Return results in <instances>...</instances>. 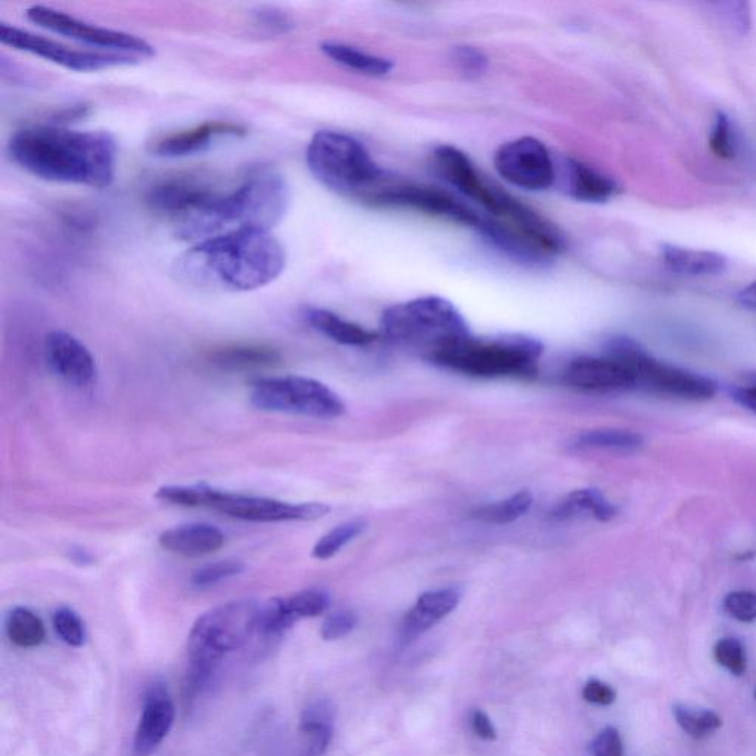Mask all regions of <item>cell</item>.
Wrapping results in <instances>:
<instances>
[{
  "label": "cell",
  "mask_w": 756,
  "mask_h": 756,
  "mask_svg": "<svg viewBox=\"0 0 756 756\" xmlns=\"http://www.w3.org/2000/svg\"><path fill=\"white\" fill-rule=\"evenodd\" d=\"M256 23L272 33H287L293 29L291 18L275 8H262L256 12Z\"/></svg>",
  "instance_id": "ee69618b"
},
{
  "label": "cell",
  "mask_w": 756,
  "mask_h": 756,
  "mask_svg": "<svg viewBox=\"0 0 756 756\" xmlns=\"http://www.w3.org/2000/svg\"><path fill=\"white\" fill-rule=\"evenodd\" d=\"M452 58L458 68L470 79H476L488 70V58L480 49L473 46H457L452 51Z\"/></svg>",
  "instance_id": "60d3db41"
},
{
  "label": "cell",
  "mask_w": 756,
  "mask_h": 756,
  "mask_svg": "<svg viewBox=\"0 0 756 756\" xmlns=\"http://www.w3.org/2000/svg\"><path fill=\"white\" fill-rule=\"evenodd\" d=\"M604 353L625 365L634 374L635 387L640 389L692 402L709 401L717 395V381L663 364L628 337H613Z\"/></svg>",
  "instance_id": "ba28073f"
},
{
  "label": "cell",
  "mask_w": 756,
  "mask_h": 756,
  "mask_svg": "<svg viewBox=\"0 0 756 756\" xmlns=\"http://www.w3.org/2000/svg\"><path fill=\"white\" fill-rule=\"evenodd\" d=\"M582 696L593 705L609 706L616 700V692L606 683L599 680H590L585 684Z\"/></svg>",
  "instance_id": "f6af8a7d"
},
{
  "label": "cell",
  "mask_w": 756,
  "mask_h": 756,
  "mask_svg": "<svg viewBox=\"0 0 756 756\" xmlns=\"http://www.w3.org/2000/svg\"><path fill=\"white\" fill-rule=\"evenodd\" d=\"M250 402L256 410L333 420L346 407L336 392L321 381L302 376L262 377L250 386Z\"/></svg>",
  "instance_id": "9c48e42d"
},
{
  "label": "cell",
  "mask_w": 756,
  "mask_h": 756,
  "mask_svg": "<svg viewBox=\"0 0 756 756\" xmlns=\"http://www.w3.org/2000/svg\"><path fill=\"white\" fill-rule=\"evenodd\" d=\"M755 697H756V692H755Z\"/></svg>",
  "instance_id": "f907efd6"
},
{
  "label": "cell",
  "mask_w": 756,
  "mask_h": 756,
  "mask_svg": "<svg viewBox=\"0 0 756 756\" xmlns=\"http://www.w3.org/2000/svg\"><path fill=\"white\" fill-rule=\"evenodd\" d=\"M284 603L288 615L297 622L300 619L316 618L322 615L330 607V596L321 588H309L293 596L284 597Z\"/></svg>",
  "instance_id": "d6a6232c"
},
{
  "label": "cell",
  "mask_w": 756,
  "mask_h": 756,
  "mask_svg": "<svg viewBox=\"0 0 756 756\" xmlns=\"http://www.w3.org/2000/svg\"><path fill=\"white\" fill-rule=\"evenodd\" d=\"M117 153L111 133L58 125L24 127L8 144L11 160L34 178L94 189L113 184Z\"/></svg>",
  "instance_id": "6da1fadb"
},
{
  "label": "cell",
  "mask_w": 756,
  "mask_h": 756,
  "mask_svg": "<svg viewBox=\"0 0 756 756\" xmlns=\"http://www.w3.org/2000/svg\"><path fill=\"white\" fill-rule=\"evenodd\" d=\"M461 593L455 588L427 591L418 597L417 603L405 615L401 625V641L410 644L415 638L429 631L433 625L454 612L460 604Z\"/></svg>",
  "instance_id": "ffe728a7"
},
{
  "label": "cell",
  "mask_w": 756,
  "mask_h": 756,
  "mask_svg": "<svg viewBox=\"0 0 756 756\" xmlns=\"http://www.w3.org/2000/svg\"><path fill=\"white\" fill-rule=\"evenodd\" d=\"M565 381L569 386L590 392L635 389L634 374L621 362L606 355L603 358L585 356L570 362Z\"/></svg>",
  "instance_id": "e0dca14e"
},
{
  "label": "cell",
  "mask_w": 756,
  "mask_h": 756,
  "mask_svg": "<svg viewBox=\"0 0 756 756\" xmlns=\"http://www.w3.org/2000/svg\"><path fill=\"white\" fill-rule=\"evenodd\" d=\"M260 604L254 600L229 601L201 615L188 637L185 702L203 692L216 666L229 653L246 646L259 634Z\"/></svg>",
  "instance_id": "3957f363"
},
{
  "label": "cell",
  "mask_w": 756,
  "mask_h": 756,
  "mask_svg": "<svg viewBox=\"0 0 756 756\" xmlns=\"http://www.w3.org/2000/svg\"><path fill=\"white\" fill-rule=\"evenodd\" d=\"M290 187L283 176L263 172L226 192L225 218L229 228H259L271 231L283 221L290 207Z\"/></svg>",
  "instance_id": "30bf717a"
},
{
  "label": "cell",
  "mask_w": 756,
  "mask_h": 756,
  "mask_svg": "<svg viewBox=\"0 0 756 756\" xmlns=\"http://www.w3.org/2000/svg\"><path fill=\"white\" fill-rule=\"evenodd\" d=\"M334 708L328 700L319 699L306 706L300 718V733L305 737L306 756L325 754L333 739Z\"/></svg>",
  "instance_id": "484cf974"
},
{
  "label": "cell",
  "mask_w": 756,
  "mask_h": 756,
  "mask_svg": "<svg viewBox=\"0 0 756 756\" xmlns=\"http://www.w3.org/2000/svg\"><path fill=\"white\" fill-rule=\"evenodd\" d=\"M306 163L322 187L361 201L389 179L358 139L334 130L315 133Z\"/></svg>",
  "instance_id": "277c9868"
},
{
  "label": "cell",
  "mask_w": 756,
  "mask_h": 756,
  "mask_svg": "<svg viewBox=\"0 0 756 756\" xmlns=\"http://www.w3.org/2000/svg\"><path fill=\"white\" fill-rule=\"evenodd\" d=\"M594 756H624L621 734L616 728L607 727L594 739Z\"/></svg>",
  "instance_id": "7bdbcfd3"
},
{
  "label": "cell",
  "mask_w": 756,
  "mask_h": 756,
  "mask_svg": "<svg viewBox=\"0 0 756 756\" xmlns=\"http://www.w3.org/2000/svg\"><path fill=\"white\" fill-rule=\"evenodd\" d=\"M472 728L476 736L480 739L488 740V742H494L497 739V730H495L494 724L489 720L488 715L482 711H474L472 717Z\"/></svg>",
  "instance_id": "bcb514c9"
},
{
  "label": "cell",
  "mask_w": 756,
  "mask_h": 756,
  "mask_svg": "<svg viewBox=\"0 0 756 756\" xmlns=\"http://www.w3.org/2000/svg\"><path fill=\"white\" fill-rule=\"evenodd\" d=\"M718 17L727 24L733 32L746 34L751 29V9L746 2H718L711 3Z\"/></svg>",
  "instance_id": "f35d334b"
},
{
  "label": "cell",
  "mask_w": 756,
  "mask_h": 756,
  "mask_svg": "<svg viewBox=\"0 0 756 756\" xmlns=\"http://www.w3.org/2000/svg\"><path fill=\"white\" fill-rule=\"evenodd\" d=\"M544 346L534 337L510 334L483 342L470 336L446 346L433 361L476 377H529L536 373V361Z\"/></svg>",
  "instance_id": "52a82bcc"
},
{
  "label": "cell",
  "mask_w": 756,
  "mask_h": 756,
  "mask_svg": "<svg viewBox=\"0 0 756 756\" xmlns=\"http://www.w3.org/2000/svg\"><path fill=\"white\" fill-rule=\"evenodd\" d=\"M562 181L570 197L585 203H606L619 191L612 178L575 158L563 161Z\"/></svg>",
  "instance_id": "7402d4cb"
},
{
  "label": "cell",
  "mask_w": 756,
  "mask_h": 756,
  "mask_svg": "<svg viewBox=\"0 0 756 756\" xmlns=\"http://www.w3.org/2000/svg\"><path fill=\"white\" fill-rule=\"evenodd\" d=\"M287 254L271 231L240 228L200 241L176 259V278L207 290L247 293L283 275Z\"/></svg>",
  "instance_id": "7a4b0ae2"
},
{
  "label": "cell",
  "mask_w": 756,
  "mask_h": 756,
  "mask_svg": "<svg viewBox=\"0 0 756 756\" xmlns=\"http://www.w3.org/2000/svg\"><path fill=\"white\" fill-rule=\"evenodd\" d=\"M582 448L609 449V451H637L643 446V436L631 430L596 429L578 436Z\"/></svg>",
  "instance_id": "4dcf8cb0"
},
{
  "label": "cell",
  "mask_w": 756,
  "mask_h": 756,
  "mask_svg": "<svg viewBox=\"0 0 756 756\" xmlns=\"http://www.w3.org/2000/svg\"><path fill=\"white\" fill-rule=\"evenodd\" d=\"M158 544L169 553L195 559L221 550L225 545V535L221 529L209 523H185L161 532Z\"/></svg>",
  "instance_id": "44dd1931"
},
{
  "label": "cell",
  "mask_w": 756,
  "mask_h": 756,
  "mask_svg": "<svg viewBox=\"0 0 756 756\" xmlns=\"http://www.w3.org/2000/svg\"><path fill=\"white\" fill-rule=\"evenodd\" d=\"M709 147L712 153L721 160H730L736 156L737 139L731 126L730 119L724 113H717L714 123H712L711 136H709Z\"/></svg>",
  "instance_id": "8d00e7d4"
},
{
  "label": "cell",
  "mask_w": 756,
  "mask_h": 756,
  "mask_svg": "<svg viewBox=\"0 0 756 756\" xmlns=\"http://www.w3.org/2000/svg\"><path fill=\"white\" fill-rule=\"evenodd\" d=\"M175 723V705L163 683H154L144 694L141 718L136 727L133 752L136 756H150L169 736Z\"/></svg>",
  "instance_id": "2e32d148"
},
{
  "label": "cell",
  "mask_w": 756,
  "mask_h": 756,
  "mask_svg": "<svg viewBox=\"0 0 756 756\" xmlns=\"http://www.w3.org/2000/svg\"><path fill=\"white\" fill-rule=\"evenodd\" d=\"M663 265L683 277H717L728 268V259L724 254L708 250L684 249V247L663 244L661 247Z\"/></svg>",
  "instance_id": "603a6c76"
},
{
  "label": "cell",
  "mask_w": 756,
  "mask_h": 756,
  "mask_svg": "<svg viewBox=\"0 0 756 756\" xmlns=\"http://www.w3.org/2000/svg\"><path fill=\"white\" fill-rule=\"evenodd\" d=\"M5 631L9 641L20 649H34L45 641L42 619L27 607H14L6 616Z\"/></svg>",
  "instance_id": "f1b7e54d"
},
{
  "label": "cell",
  "mask_w": 756,
  "mask_h": 756,
  "mask_svg": "<svg viewBox=\"0 0 756 756\" xmlns=\"http://www.w3.org/2000/svg\"><path fill=\"white\" fill-rule=\"evenodd\" d=\"M674 717L678 725L696 740L706 739L723 724V721L715 712L692 711L686 706H675Z\"/></svg>",
  "instance_id": "836d02e7"
},
{
  "label": "cell",
  "mask_w": 756,
  "mask_h": 756,
  "mask_svg": "<svg viewBox=\"0 0 756 756\" xmlns=\"http://www.w3.org/2000/svg\"><path fill=\"white\" fill-rule=\"evenodd\" d=\"M27 20L40 29L60 34L67 39L76 40L94 48L104 49L105 52L127 55V57L151 58L156 55L153 45L135 36V34L119 32V30L104 29L92 26L76 17L57 11L51 6L33 5L26 11Z\"/></svg>",
  "instance_id": "8fae6325"
},
{
  "label": "cell",
  "mask_w": 756,
  "mask_h": 756,
  "mask_svg": "<svg viewBox=\"0 0 756 756\" xmlns=\"http://www.w3.org/2000/svg\"><path fill=\"white\" fill-rule=\"evenodd\" d=\"M157 500L179 507H206L244 522H311L327 516L330 507L322 503L290 504L256 495L235 494L204 485L161 486Z\"/></svg>",
  "instance_id": "8992f818"
},
{
  "label": "cell",
  "mask_w": 756,
  "mask_h": 756,
  "mask_svg": "<svg viewBox=\"0 0 756 756\" xmlns=\"http://www.w3.org/2000/svg\"><path fill=\"white\" fill-rule=\"evenodd\" d=\"M733 398L737 404L756 414V386L740 387L734 390Z\"/></svg>",
  "instance_id": "7dc6e473"
},
{
  "label": "cell",
  "mask_w": 756,
  "mask_h": 756,
  "mask_svg": "<svg viewBox=\"0 0 756 756\" xmlns=\"http://www.w3.org/2000/svg\"><path fill=\"white\" fill-rule=\"evenodd\" d=\"M52 625L58 637L70 647H82L86 641L85 622L70 607H58L52 615Z\"/></svg>",
  "instance_id": "e575fe53"
},
{
  "label": "cell",
  "mask_w": 756,
  "mask_h": 756,
  "mask_svg": "<svg viewBox=\"0 0 756 756\" xmlns=\"http://www.w3.org/2000/svg\"><path fill=\"white\" fill-rule=\"evenodd\" d=\"M356 624H358V618L355 613L350 610H340V612L333 613L325 619L321 628V637L325 641H336L340 638L346 637L355 630Z\"/></svg>",
  "instance_id": "b9f144b4"
},
{
  "label": "cell",
  "mask_w": 756,
  "mask_h": 756,
  "mask_svg": "<svg viewBox=\"0 0 756 756\" xmlns=\"http://www.w3.org/2000/svg\"><path fill=\"white\" fill-rule=\"evenodd\" d=\"M0 42L17 51L27 52L34 57L60 65L67 70L89 73V71L108 70V68L123 67L138 63V58L127 55L113 54V52L80 51L68 48L52 39L39 36L18 27L0 24Z\"/></svg>",
  "instance_id": "4fadbf2b"
},
{
  "label": "cell",
  "mask_w": 756,
  "mask_h": 756,
  "mask_svg": "<svg viewBox=\"0 0 756 756\" xmlns=\"http://www.w3.org/2000/svg\"><path fill=\"white\" fill-rule=\"evenodd\" d=\"M45 359L49 370L58 378L77 387L86 389L96 380V362L91 350L67 331H51L46 336Z\"/></svg>",
  "instance_id": "9a60e30c"
},
{
  "label": "cell",
  "mask_w": 756,
  "mask_h": 756,
  "mask_svg": "<svg viewBox=\"0 0 756 756\" xmlns=\"http://www.w3.org/2000/svg\"><path fill=\"white\" fill-rule=\"evenodd\" d=\"M724 609L737 621H756V594L752 591H733L724 599Z\"/></svg>",
  "instance_id": "ab89813d"
},
{
  "label": "cell",
  "mask_w": 756,
  "mask_h": 756,
  "mask_svg": "<svg viewBox=\"0 0 756 756\" xmlns=\"http://www.w3.org/2000/svg\"><path fill=\"white\" fill-rule=\"evenodd\" d=\"M303 318L314 330L333 342L345 346H367L376 342L377 334L321 308H306Z\"/></svg>",
  "instance_id": "d4e9b609"
},
{
  "label": "cell",
  "mask_w": 756,
  "mask_h": 756,
  "mask_svg": "<svg viewBox=\"0 0 756 756\" xmlns=\"http://www.w3.org/2000/svg\"><path fill=\"white\" fill-rule=\"evenodd\" d=\"M495 169L514 187L545 191L556 184V163L538 139L525 136L507 142L497 151Z\"/></svg>",
  "instance_id": "5bb4252c"
},
{
  "label": "cell",
  "mask_w": 756,
  "mask_h": 756,
  "mask_svg": "<svg viewBox=\"0 0 756 756\" xmlns=\"http://www.w3.org/2000/svg\"><path fill=\"white\" fill-rule=\"evenodd\" d=\"M380 327L387 339L424 350L430 358L446 346L472 336L458 309L438 296L420 297L386 309Z\"/></svg>",
  "instance_id": "5b68a950"
},
{
  "label": "cell",
  "mask_w": 756,
  "mask_h": 756,
  "mask_svg": "<svg viewBox=\"0 0 756 756\" xmlns=\"http://www.w3.org/2000/svg\"><path fill=\"white\" fill-rule=\"evenodd\" d=\"M247 135V127L234 122H204L191 129L181 132L170 133L164 138L158 139L154 145L153 153L167 158H179L194 156V154L206 151L216 139L223 136L241 138Z\"/></svg>",
  "instance_id": "d6986e66"
},
{
  "label": "cell",
  "mask_w": 756,
  "mask_h": 756,
  "mask_svg": "<svg viewBox=\"0 0 756 756\" xmlns=\"http://www.w3.org/2000/svg\"><path fill=\"white\" fill-rule=\"evenodd\" d=\"M71 560H73L74 563H79V565L82 566L94 562L91 554H89L86 550H71Z\"/></svg>",
  "instance_id": "681fc988"
},
{
  "label": "cell",
  "mask_w": 756,
  "mask_h": 756,
  "mask_svg": "<svg viewBox=\"0 0 756 756\" xmlns=\"http://www.w3.org/2000/svg\"><path fill=\"white\" fill-rule=\"evenodd\" d=\"M737 302L743 306V308L749 309V311L756 312V281L739 291L737 294Z\"/></svg>",
  "instance_id": "c3c4849f"
},
{
  "label": "cell",
  "mask_w": 756,
  "mask_h": 756,
  "mask_svg": "<svg viewBox=\"0 0 756 756\" xmlns=\"http://www.w3.org/2000/svg\"><path fill=\"white\" fill-rule=\"evenodd\" d=\"M280 359V353L274 347L253 345V343L218 347L209 355V361L216 368L231 371V373L274 367Z\"/></svg>",
  "instance_id": "cb8c5ba5"
},
{
  "label": "cell",
  "mask_w": 756,
  "mask_h": 756,
  "mask_svg": "<svg viewBox=\"0 0 756 756\" xmlns=\"http://www.w3.org/2000/svg\"><path fill=\"white\" fill-rule=\"evenodd\" d=\"M364 203L383 209L415 210L424 215L470 226L476 231L483 222L482 216L449 192L427 185L405 184L390 178L373 194L368 195Z\"/></svg>",
  "instance_id": "7c38bea8"
},
{
  "label": "cell",
  "mask_w": 756,
  "mask_h": 756,
  "mask_svg": "<svg viewBox=\"0 0 756 756\" xmlns=\"http://www.w3.org/2000/svg\"><path fill=\"white\" fill-rule=\"evenodd\" d=\"M616 513L618 510L615 505L606 500V497L597 489H578L572 492L562 504L557 505L554 516L559 519H570V517L588 514L600 522H609Z\"/></svg>",
  "instance_id": "83f0119b"
},
{
  "label": "cell",
  "mask_w": 756,
  "mask_h": 756,
  "mask_svg": "<svg viewBox=\"0 0 756 756\" xmlns=\"http://www.w3.org/2000/svg\"><path fill=\"white\" fill-rule=\"evenodd\" d=\"M246 566L238 560H223V562L212 563L195 570L191 582L195 588L206 590V588L216 587L223 581L234 578L244 572Z\"/></svg>",
  "instance_id": "d590c367"
},
{
  "label": "cell",
  "mask_w": 756,
  "mask_h": 756,
  "mask_svg": "<svg viewBox=\"0 0 756 756\" xmlns=\"http://www.w3.org/2000/svg\"><path fill=\"white\" fill-rule=\"evenodd\" d=\"M215 191L195 179H169L148 191L147 204L153 212L176 223L194 212Z\"/></svg>",
  "instance_id": "ac0fdd59"
},
{
  "label": "cell",
  "mask_w": 756,
  "mask_h": 756,
  "mask_svg": "<svg viewBox=\"0 0 756 756\" xmlns=\"http://www.w3.org/2000/svg\"><path fill=\"white\" fill-rule=\"evenodd\" d=\"M364 520H350V522L342 523V525L336 526L333 531L328 532L316 542L314 550H312V556L316 560H328L331 557L340 553L345 545L350 541L361 535L365 529Z\"/></svg>",
  "instance_id": "1f68e13d"
},
{
  "label": "cell",
  "mask_w": 756,
  "mask_h": 756,
  "mask_svg": "<svg viewBox=\"0 0 756 756\" xmlns=\"http://www.w3.org/2000/svg\"><path fill=\"white\" fill-rule=\"evenodd\" d=\"M321 51L334 63L365 76H386L393 68L392 61L387 58L367 54L345 43L325 42L321 45Z\"/></svg>",
  "instance_id": "4316f807"
},
{
  "label": "cell",
  "mask_w": 756,
  "mask_h": 756,
  "mask_svg": "<svg viewBox=\"0 0 756 756\" xmlns=\"http://www.w3.org/2000/svg\"><path fill=\"white\" fill-rule=\"evenodd\" d=\"M715 659L724 666L725 669L733 675L745 674L746 672V652L743 644L737 638H723L718 641L714 650Z\"/></svg>",
  "instance_id": "74e56055"
},
{
  "label": "cell",
  "mask_w": 756,
  "mask_h": 756,
  "mask_svg": "<svg viewBox=\"0 0 756 756\" xmlns=\"http://www.w3.org/2000/svg\"><path fill=\"white\" fill-rule=\"evenodd\" d=\"M532 505H534V497L531 492L520 491L507 500L477 508L472 516L480 522L491 523V525H507L528 514Z\"/></svg>",
  "instance_id": "f546056e"
}]
</instances>
